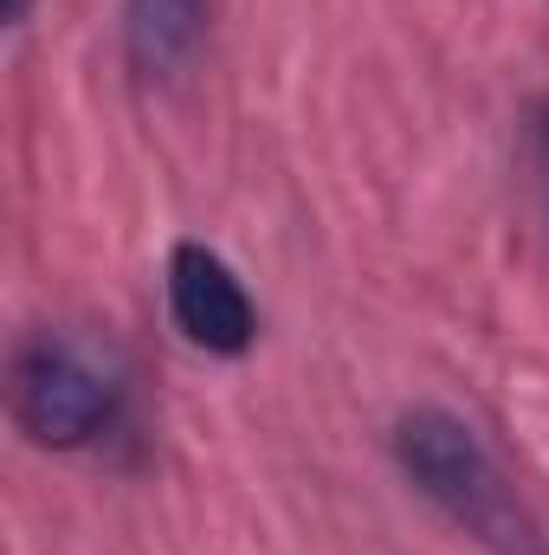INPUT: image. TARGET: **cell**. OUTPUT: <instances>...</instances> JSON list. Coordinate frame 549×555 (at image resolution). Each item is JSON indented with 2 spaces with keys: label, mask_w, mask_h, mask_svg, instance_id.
Here are the masks:
<instances>
[{
  "label": "cell",
  "mask_w": 549,
  "mask_h": 555,
  "mask_svg": "<svg viewBox=\"0 0 549 555\" xmlns=\"http://www.w3.org/2000/svg\"><path fill=\"white\" fill-rule=\"evenodd\" d=\"M26 13V0H7V20H20Z\"/></svg>",
  "instance_id": "obj_6"
},
{
  "label": "cell",
  "mask_w": 549,
  "mask_h": 555,
  "mask_svg": "<svg viewBox=\"0 0 549 555\" xmlns=\"http://www.w3.org/2000/svg\"><path fill=\"white\" fill-rule=\"evenodd\" d=\"M168 310H175V330L207 356H240L259 336V310H253L246 284L207 246L168 253Z\"/></svg>",
  "instance_id": "obj_3"
},
{
  "label": "cell",
  "mask_w": 549,
  "mask_h": 555,
  "mask_svg": "<svg viewBox=\"0 0 549 555\" xmlns=\"http://www.w3.org/2000/svg\"><path fill=\"white\" fill-rule=\"evenodd\" d=\"M201 26H207V0H130V59L142 72H175L194 46H201Z\"/></svg>",
  "instance_id": "obj_4"
},
{
  "label": "cell",
  "mask_w": 549,
  "mask_h": 555,
  "mask_svg": "<svg viewBox=\"0 0 549 555\" xmlns=\"http://www.w3.org/2000/svg\"><path fill=\"white\" fill-rule=\"evenodd\" d=\"M13 414L39 446H85L117 420V375L91 349L39 336L13 362Z\"/></svg>",
  "instance_id": "obj_2"
},
{
  "label": "cell",
  "mask_w": 549,
  "mask_h": 555,
  "mask_svg": "<svg viewBox=\"0 0 549 555\" xmlns=\"http://www.w3.org/2000/svg\"><path fill=\"white\" fill-rule=\"evenodd\" d=\"M395 459H401V472H408L413 485L446 511V517H459L472 537H485V543H524L518 530V498L505 491V478H498V465H491V452L478 446V433L465 426V420L439 414V408H420L395 426Z\"/></svg>",
  "instance_id": "obj_1"
},
{
  "label": "cell",
  "mask_w": 549,
  "mask_h": 555,
  "mask_svg": "<svg viewBox=\"0 0 549 555\" xmlns=\"http://www.w3.org/2000/svg\"><path fill=\"white\" fill-rule=\"evenodd\" d=\"M544 188H549V124H544Z\"/></svg>",
  "instance_id": "obj_5"
}]
</instances>
